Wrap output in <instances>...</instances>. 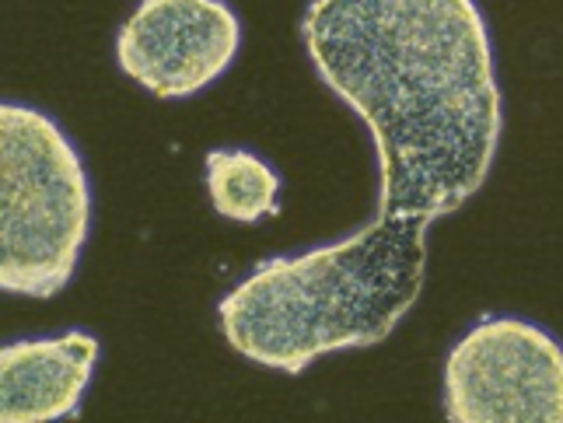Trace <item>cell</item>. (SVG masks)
I'll use <instances>...</instances> for the list:
<instances>
[{
	"label": "cell",
	"instance_id": "obj_1",
	"mask_svg": "<svg viewBox=\"0 0 563 423\" xmlns=\"http://www.w3.org/2000/svg\"><path fill=\"white\" fill-rule=\"evenodd\" d=\"M301 43L372 130L382 221L427 231L483 189L504 112L476 0H312Z\"/></svg>",
	"mask_w": 563,
	"mask_h": 423
},
{
	"label": "cell",
	"instance_id": "obj_2",
	"mask_svg": "<svg viewBox=\"0 0 563 423\" xmlns=\"http://www.w3.org/2000/svg\"><path fill=\"white\" fill-rule=\"evenodd\" d=\"M427 231L375 218L336 245L260 263L218 304L221 333L245 360L284 375L375 346L417 304Z\"/></svg>",
	"mask_w": 563,
	"mask_h": 423
},
{
	"label": "cell",
	"instance_id": "obj_3",
	"mask_svg": "<svg viewBox=\"0 0 563 423\" xmlns=\"http://www.w3.org/2000/svg\"><path fill=\"white\" fill-rule=\"evenodd\" d=\"M91 231V186L53 115L0 105V291L53 298L70 283Z\"/></svg>",
	"mask_w": 563,
	"mask_h": 423
},
{
	"label": "cell",
	"instance_id": "obj_4",
	"mask_svg": "<svg viewBox=\"0 0 563 423\" xmlns=\"http://www.w3.org/2000/svg\"><path fill=\"white\" fill-rule=\"evenodd\" d=\"M444 416L563 423V343L529 319H479L444 360Z\"/></svg>",
	"mask_w": 563,
	"mask_h": 423
},
{
	"label": "cell",
	"instance_id": "obj_5",
	"mask_svg": "<svg viewBox=\"0 0 563 423\" xmlns=\"http://www.w3.org/2000/svg\"><path fill=\"white\" fill-rule=\"evenodd\" d=\"M242 22L224 0H141L115 35V64L154 99L179 102L235 64Z\"/></svg>",
	"mask_w": 563,
	"mask_h": 423
},
{
	"label": "cell",
	"instance_id": "obj_6",
	"mask_svg": "<svg viewBox=\"0 0 563 423\" xmlns=\"http://www.w3.org/2000/svg\"><path fill=\"white\" fill-rule=\"evenodd\" d=\"M95 364H99V339L81 330L4 343L0 350V420L49 423L77 416Z\"/></svg>",
	"mask_w": 563,
	"mask_h": 423
},
{
	"label": "cell",
	"instance_id": "obj_7",
	"mask_svg": "<svg viewBox=\"0 0 563 423\" xmlns=\"http://www.w3.org/2000/svg\"><path fill=\"white\" fill-rule=\"evenodd\" d=\"M207 192L221 218L256 224L277 214L280 176L266 158L242 147H218L207 154Z\"/></svg>",
	"mask_w": 563,
	"mask_h": 423
}]
</instances>
